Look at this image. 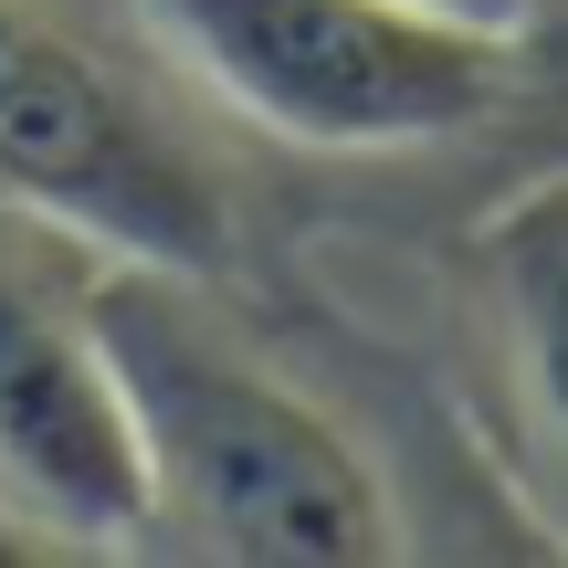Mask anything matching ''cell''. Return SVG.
<instances>
[{
	"label": "cell",
	"instance_id": "cell-1",
	"mask_svg": "<svg viewBox=\"0 0 568 568\" xmlns=\"http://www.w3.org/2000/svg\"><path fill=\"white\" fill-rule=\"evenodd\" d=\"M84 326L138 443V548L243 568L400 558V506L368 443L274 368V347L222 305V274L95 253Z\"/></svg>",
	"mask_w": 568,
	"mask_h": 568
},
{
	"label": "cell",
	"instance_id": "cell-2",
	"mask_svg": "<svg viewBox=\"0 0 568 568\" xmlns=\"http://www.w3.org/2000/svg\"><path fill=\"white\" fill-rule=\"evenodd\" d=\"M0 201L126 264L232 274V169L116 0H0Z\"/></svg>",
	"mask_w": 568,
	"mask_h": 568
},
{
	"label": "cell",
	"instance_id": "cell-3",
	"mask_svg": "<svg viewBox=\"0 0 568 568\" xmlns=\"http://www.w3.org/2000/svg\"><path fill=\"white\" fill-rule=\"evenodd\" d=\"M126 21L211 105L316 159L464 138L516 95V42L410 0H126Z\"/></svg>",
	"mask_w": 568,
	"mask_h": 568
},
{
	"label": "cell",
	"instance_id": "cell-4",
	"mask_svg": "<svg viewBox=\"0 0 568 568\" xmlns=\"http://www.w3.org/2000/svg\"><path fill=\"white\" fill-rule=\"evenodd\" d=\"M95 243L0 201V495L84 548H138V443L84 326Z\"/></svg>",
	"mask_w": 568,
	"mask_h": 568
},
{
	"label": "cell",
	"instance_id": "cell-5",
	"mask_svg": "<svg viewBox=\"0 0 568 568\" xmlns=\"http://www.w3.org/2000/svg\"><path fill=\"white\" fill-rule=\"evenodd\" d=\"M474 284H485L495 368H506V400H516V443L548 485V527L568 537V169L506 190L485 211Z\"/></svg>",
	"mask_w": 568,
	"mask_h": 568
},
{
	"label": "cell",
	"instance_id": "cell-6",
	"mask_svg": "<svg viewBox=\"0 0 568 568\" xmlns=\"http://www.w3.org/2000/svg\"><path fill=\"white\" fill-rule=\"evenodd\" d=\"M410 11H443V21H464V32H495V42H516L548 0H410Z\"/></svg>",
	"mask_w": 568,
	"mask_h": 568
},
{
	"label": "cell",
	"instance_id": "cell-7",
	"mask_svg": "<svg viewBox=\"0 0 568 568\" xmlns=\"http://www.w3.org/2000/svg\"><path fill=\"white\" fill-rule=\"evenodd\" d=\"M516 63H537V74H558V84H568V0H548V11L516 32Z\"/></svg>",
	"mask_w": 568,
	"mask_h": 568
}]
</instances>
